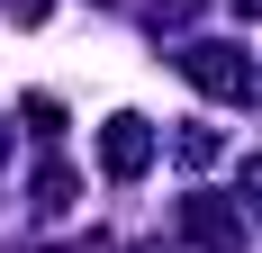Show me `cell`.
Segmentation results:
<instances>
[{
  "label": "cell",
  "mask_w": 262,
  "mask_h": 253,
  "mask_svg": "<svg viewBox=\"0 0 262 253\" xmlns=\"http://www.w3.org/2000/svg\"><path fill=\"white\" fill-rule=\"evenodd\" d=\"M100 163H108L118 181H136L145 163H154V126H145V118H108V136H100Z\"/></svg>",
  "instance_id": "cell-1"
},
{
  "label": "cell",
  "mask_w": 262,
  "mask_h": 253,
  "mask_svg": "<svg viewBox=\"0 0 262 253\" xmlns=\"http://www.w3.org/2000/svg\"><path fill=\"white\" fill-rule=\"evenodd\" d=\"M181 73L199 81V91H217V100H244V64H226L217 46H199V54H181Z\"/></svg>",
  "instance_id": "cell-2"
},
{
  "label": "cell",
  "mask_w": 262,
  "mask_h": 253,
  "mask_svg": "<svg viewBox=\"0 0 262 253\" xmlns=\"http://www.w3.org/2000/svg\"><path fill=\"white\" fill-rule=\"evenodd\" d=\"M244 190H253V199H262V163H244Z\"/></svg>",
  "instance_id": "cell-3"
}]
</instances>
